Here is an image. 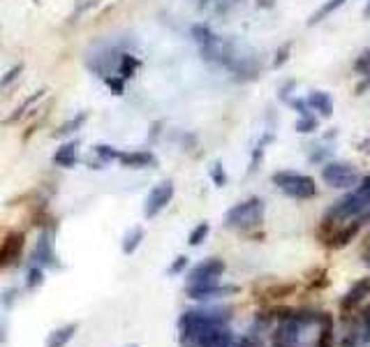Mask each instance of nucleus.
Instances as JSON below:
<instances>
[{
  "label": "nucleus",
  "mask_w": 370,
  "mask_h": 347,
  "mask_svg": "<svg viewBox=\"0 0 370 347\" xmlns=\"http://www.w3.org/2000/svg\"><path fill=\"white\" fill-rule=\"evenodd\" d=\"M180 347H234L236 334L224 324H178Z\"/></svg>",
  "instance_id": "nucleus-1"
},
{
  "label": "nucleus",
  "mask_w": 370,
  "mask_h": 347,
  "mask_svg": "<svg viewBox=\"0 0 370 347\" xmlns=\"http://www.w3.org/2000/svg\"><path fill=\"white\" fill-rule=\"evenodd\" d=\"M264 222V201L259 197L245 199L241 204L231 206L224 213V227L234 229H255Z\"/></svg>",
  "instance_id": "nucleus-2"
},
{
  "label": "nucleus",
  "mask_w": 370,
  "mask_h": 347,
  "mask_svg": "<svg viewBox=\"0 0 370 347\" xmlns=\"http://www.w3.org/2000/svg\"><path fill=\"white\" fill-rule=\"evenodd\" d=\"M273 183L280 187L282 192L289 194L294 199H310L317 194L315 178L306 176V174H296V171H275L273 174Z\"/></svg>",
  "instance_id": "nucleus-3"
},
{
  "label": "nucleus",
  "mask_w": 370,
  "mask_h": 347,
  "mask_svg": "<svg viewBox=\"0 0 370 347\" xmlns=\"http://www.w3.org/2000/svg\"><path fill=\"white\" fill-rule=\"evenodd\" d=\"M222 273H224L222 259L220 257H206L204 262H199L197 266H192V269L187 271V287L185 289H197V287L217 283V278H220Z\"/></svg>",
  "instance_id": "nucleus-4"
},
{
  "label": "nucleus",
  "mask_w": 370,
  "mask_h": 347,
  "mask_svg": "<svg viewBox=\"0 0 370 347\" xmlns=\"http://www.w3.org/2000/svg\"><path fill=\"white\" fill-rule=\"evenodd\" d=\"M322 178L329 187H338V190H350L361 180L359 171L352 167L350 162H329L324 164Z\"/></svg>",
  "instance_id": "nucleus-5"
},
{
  "label": "nucleus",
  "mask_w": 370,
  "mask_h": 347,
  "mask_svg": "<svg viewBox=\"0 0 370 347\" xmlns=\"http://www.w3.org/2000/svg\"><path fill=\"white\" fill-rule=\"evenodd\" d=\"M229 310L217 308V306H206V308H192L185 310L180 315L178 324H227L229 322Z\"/></svg>",
  "instance_id": "nucleus-6"
},
{
  "label": "nucleus",
  "mask_w": 370,
  "mask_h": 347,
  "mask_svg": "<svg viewBox=\"0 0 370 347\" xmlns=\"http://www.w3.org/2000/svg\"><path fill=\"white\" fill-rule=\"evenodd\" d=\"M301 329H303V324L299 322V317L296 315L282 317L280 324L273 331L271 345L273 347H296L301 341Z\"/></svg>",
  "instance_id": "nucleus-7"
},
{
  "label": "nucleus",
  "mask_w": 370,
  "mask_h": 347,
  "mask_svg": "<svg viewBox=\"0 0 370 347\" xmlns=\"http://www.w3.org/2000/svg\"><path fill=\"white\" fill-rule=\"evenodd\" d=\"M174 197V183L171 180H162L160 185H155L153 190L148 192V197H146V204H144V215L151 220V218H155L157 213H162L167 204L171 201Z\"/></svg>",
  "instance_id": "nucleus-8"
},
{
  "label": "nucleus",
  "mask_w": 370,
  "mask_h": 347,
  "mask_svg": "<svg viewBox=\"0 0 370 347\" xmlns=\"http://www.w3.org/2000/svg\"><path fill=\"white\" fill-rule=\"evenodd\" d=\"M229 294H238V287L236 285H204V287H197V289H187V296L194 301H208V299H220V296H229Z\"/></svg>",
  "instance_id": "nucleus-9"
},
{
  "label": "nucleus",
  "mask_w": 370,
  "mask_h": 347,
  "mask_svg": "<svg viewBox=\"0 0 370 347\" xmlns=\"http://www.w3.org/2000/svg\"><path fill=\"white\" fill-rule=\"evenodd\" d=\"M21 248H24V234L12 231V234L3 241V245H0V269L7 264H12L14 259L21 255Z\"/></svg>",
  "instance_id": "nucleus-10"
},
{
  "label": "nucleus",
  "mask_w": 370,
  "mask_h": 347,
  "mask_svg": "<svg viewBox=\"0 0 370 347\" xmlns=\"http://www.w3.org/2000/svg\"><path fill=\"white\" fill-rule=\"evenodd\" d=\"M366 296H370V278H361V280H357V283L352 285L350 292L343 296V301H340V308H343V310L357 308L359 303L366 299Z\"/></svg>",
  "instance_id": "nucleus-11"
},
{
  "label": "nucleus",
  "mask_w": 370,
  "mask_h": 347,
  "mask_svg": "<svg viewBox=\"0 0 370 347\" xmlns=\"http://www.w3.org/2000/svg\"><path fill=\"white\" fill-rule=\"evenodd\" d=\"M118 162L123 167H130V169H144V167L155 164V157L153 153H148V151H132V153H121Z\"/></svg>",
  "instance_id": "nucleus-12"
},
{
  "label": "nucleus",
  "mask_w": 370,
  "mask_h": 347,
  "mask_svg": "<svg viewBox=\"0 0 370 347\" xmlns=\"http://www.w3.org/2000/svg\"><path fill=\"white\" fill-rule=\"evenodd\" d=\"M338 227H340V225H338ZM359 229H361V222H359V220L347 222L345 227H340V229L333 231V234L329 236V241H326V243H329L331 248H343V245H347L354 236L359 234Z\"/></svg>",
  "instance_id": "nucleus-13"
},
{
  "label": "nucleus",
  "mask_w": 370,
  "mask_h": 347,
  "mask_svg": "<svg viewBox=\"0 0 370 347\" xmlns=\"http://www.w3.org/2000/svg\"><path fill=\"white\" fill-rule=\"evenodd\" d=\"M77 160H79V144L77 141L65 144V146H61L54 153V164H58V167L70 169V167H75Z\"/></svg>",
  "instance_id": "nucleus-14"
},
{
  "label": "nucleus",
  "mask_w": 370,
  "mask_h": 347,
  "mask_svg": "<svg viewBox=\"0 0 370 347\" xmlns=\"http://www.w3.org/2000/svg\"><path fill=\"white\" fill-rule=\"evenodd\" d=\"M308 107L319 111L324 118H331V114H333V100L329 98V93H322V91H317L308 98Z\"/></svg>",
  "instance_id": "nucleus-15"
},
{
  "label": "nucleus",
  "mask_w": 370,
  "mask_h": 347,
  "mask_svg": "<svg viewBox=\"0 0 370 347\" xmlns=\"http://www.w3.org/2000/svg\"><path fill=\"white\" fill-rule=\"evenodd\" d=\"M77 334V324H65V327L56 329L52 336L47 338V347H68V343Z\"/></svg>",
  "instance_id": "nucleus-16"
},
{
  "label": "nucleus",
  "mask_w": 370,
  "mask_h": 347,
  "mask_svg": "<svg viewBox=\"0 0 370 347\" xmlns=\"http://www.w3.org/2000/svg\"><path fill=\"white\" fill-rule=\"evenodd\" d=\"M35 262H38V266H49V264H56V255L52 250V241H49L47 236H42L38 241V248H35L33 252Z\"/></svg>",
  "instance_id": "nucleus-17"
},
{
  "label": "nucleus",
  "mask_w": 370,
  "mask_h": 347,
  "mask_svg": "<svg viewBox=\"0 0 370 347\" xmlns=\"http://www.w3.org/2000/svg\"><path fill=\"white\" fill-rule=\"evenodd\" d=\"M141 241H144V229L141 227L130 229L125 238H123V252H125V255H132V252L141 245Z\"/></svg>",
  "instance_id": "nucleus-18"
},
{
  "label": "nucleus",
  "mask_w": 370,
  "mask_h": 347,
  "mask_svg": "<svg viewBox=\"0 0 370 347\" xmlns=\"http://www.w3.org/2000/svg\"><path fill=\"white\" fill-rule=\"evenodd\" d=\"M317 347H333V320L331 315H322V331H319Z\"/></svg>",
  "instance_id": "nucleus-19"
},
{
  "label": "nucleus",
  "mask_w": 370,
  "mask_h": 347,
  "mask_svg": "<svg viewBox=\"0 0 370 347\" xmlns=\"http://www.w3.org/2000/svg\"><path fill=\"white\" fill-rule=\"evenodd\" d=\"M137 68H139V61H137L134 56H130V54H123V56H121L118 72H121L123 79H132L134 72H137Z\"/></svg>",
  "instance_id": "nucleus-20"
},
{
  "label": "nucleus",
  "mask_w": 370,
  "mask_h": 347,
  "mask_svg": "<svg viewBox=\"0 0 370 347\" xmlns=\"http://www.w3.org/2000/svg\"><path fill=\"white\" fill-rule=\"evenodd\" d=\"M345 5V0H329V3H324L322 5V10H317L315 14H313V19H310V26L313 24H317V21H324L329 14H333L338 10V7H343Z\"/></svg>",
  "instance_id": "nucleus-21"
},
{
  "label": "nucleus",
  "mask_w": 370,
  "mask_h": 347,
  "mask_svg": "<svg viewBox=\"0 0 370 347\" xmlns=\"http://www.w3.org/2000/svg\"><path fill=\"white\" fill-rule=\"evenodd\" d=\"M192 35H194V40H197L199 47L211 45V42L215 40V35L208 26H192Z\"/></svg>",
  "instance_id": "nucleus-22"
},
{
  "label": "nucleus",
  "mask_w": 370,
  "mask_h": 347,
  "mask_svg": "<svg viewBox=\"0 0 370 347\" xmlns=\"http://www.w3.org/2000/svg\"><path fill=\"white\" fill-rule=\"evenodd\" d=\"M208 231H211L208 222H199V225L190 231V236H187V243H190V245H199L208 236Z\"/></svg>",
  "instance_id": "nucleus-23"
},
{
  "label": "nucleus",
  "mask_w": 370,
  "mask_h": 347,
  "mask_svg": "<svg viewBox=\"0 0 370 347\" xmlns=\"http://www.w3.org/2000/svg\"><path fill=\"white\" fill-rule=\"evenodd\" d=\"M95 153L100 155V160L102 162H111V160H118L121 157V151H116L114 146H105V144H98Z\"/></svg>",
  "instance_id": "nucleus-24"
},
{
  "label": "nucleus",
  "mask_w": 370,
  "mask_h": 347,
  "mask_svg": "<svg viewBox=\"0 0 370 347\" xmlns=\"http://www.w3.org/2000/svg\"><path fill=\"white\" fill-rule=\"evenodd\" d=\"M317 128V118L313 114H303L299 123H296V132H315Z\"/></svg>",
  "instance_id": "nucleus-25"
},
{
  "label": "nucleus",
  "mask_w": 370,
  "mask_h": 347,
  "mask_svg": "<svg viewBox=\"0 0 370 347\" xmlns=\"http://www.w3.org/2000/svg\"><path fill=\"white\" fill-rule=\"evenodd\" d=\"M45 283V271H42V266H35V269L28 271V280H26V287L28 289H35Z\"/></svg>",
  "instance_id": "nucleus-26"
},
{
  "label": "nucleus",
  "mask_w": 370,
  "mask_h": 347,
  "mask_svg": "<svg viewBox=\"0 0 370 347\" xmlns=\"http://www.w3.org/2000/svg\"><path fill=\"white\" fill-rule=\"evenodd\" d=\"M354 70H357L361 77L370 79V49H368V52H364V54H361V56L357 58V63H354Z\"/></svg>",
  "instance_id": "nucleus-27"
},
{
  "label": "nucleus",
  "mask_w": 370,
  "mask_h": 347,
  "mask_svg": "<svg viewBox=\"0 0 370 347\" xmlns=\"http://www.w3.org/2000/svg\"><path fill=\"white\" fill-rule=\"evenodd\" d=\"M84 121H86V114H79L77 118H72V121H68L65 125L58 130V134H70V132H75V130H79L84 125Z\"/></svg>",
  "instance_id": "nucleus-28"
},
{
  "label": "nucleus",
  "mask_w": 370,
  "mask_h": 347,
  "mask_svg": "<svg viewBox=\"0 0 370 347\" xmlns=\"http://www.w3.org/2000/svg\"><path fill=\"white\" fill-rule=\"evenodd\" d=\"M21 70H24V65H14V68L7 70V75L0 79V88H5V86H10L14 79H17L21 75Z\"/></svg>",
  "instance_id": "nucleus-29"
},
{
  "label": "nucleus",
  "mask_w": 370,
  "mask_h": 347,
  "mask_svg": "<svg viewBox=\"0 0 370 347\" xmlns=\"http://www.w3.org/2000/svg\"><path fill=\"white\" fill-rule=\"evenodd\" d=\"M211 176H213V180H215V185H224V174H222V164H220V162L213 164Z\"/></svg>",
  "instance_id": "nucleus-30"
},
{
  "label": "nucleus",
  "mask_w": 370,
  "mask_h": 347,
  "mask_svg": "<svg viewBox=\"0 0 370 347\" xmlns=\"http://www.w3.org/2000/svg\"><path fill=\"white\" fill-rule=\"evenodd\" d=\"M187 266V257H176V262H174L171 266H169V273L171 276H176V273H180Z\"/></svg>",
  "instance_id": "nucleus-31"
},
{
  "label": "nucleus",
  "mask_w": 370,
  "mask_h": 347,
  "mask_svg": "<svg viewBox=\"0 0 370 347\" xmlns=\"http://www.w3.org/2000/svg\"><path fill=\"white\" fill-rule=\"evenodd\" d=\"M107 84L116 91V95H121L123 93V82H118V79H107Z\"/></svg>",
  "instance_id": "nucleus-32"
},
{
  "label": "nucleus",
  "mask_w": 370,
  "mask_h": 347,
  "mask_svg": "<svg viewBox=\"0 0 370 347\" xmlns=\"http://www.w3.org/2000/svg\"><path fill=\"white\" fill-rule=\"evenodd\" d=\"M364 336H366V341L370 343V308L366 310V329H364Z\"/></svg>",
  "instance_id": "nucleus-33"
},
{
  "label": "nucleus",
  "mask_w": 370,
  "mask_h": 347,
  "mask_svg": "<svg viewBox=\"0 0 370 347\" xmlns=\"http://www.w3.org/2000/svg\"><path fill=\"white\" fill-rule=\"evenodd\" d=\"M0 343H5V329H0Z\"/></svg>",
  "instance_id": "nucleus-34"
},
{
  "label": "nucleus",
  "mask_w": 370,
  "mask_h": 347,
  "mask_svg": "<svg viewBox=\"0 0 370 347\" xmlns=\"http://www.w3.org/2000/svg\"><path fill=\"white\" fill-rule=\"evenodd\" d=\"M366 17H370V3H368V7H366Z\"/></svg>",
  "instance_id": "nucleus-35"
},
{
  "label": "nucleus",
  "mask_w": 370,
  "mask_h": 347,
  "mask_svg": "<svg viewBox=\"0 0 370 347\" xmlns=\"http://www.w3.org/2000/svg\"><path fill=\"white\" fill-rule=\"evenodd\" d=\"M130 347H137V345H130Z\"/></svg>",
  "instance_id": "nucleus-36"
},
{
  "label": "nucleus",
  "mask_w": 370,
  "mask_h": 347,
  "mask_svg": "<svg viewBox=\"0 0 370 347\" xmlns=\"http://www.w3.org/2000/svg\"><path fill=\"white\" fill-rule=\"evenodd\" d=\"M368 262H370V259H368Z\"/></svg>",
  "instance_id": "nucleus-37"
}]
</instances>
